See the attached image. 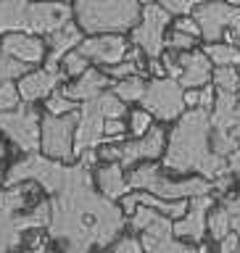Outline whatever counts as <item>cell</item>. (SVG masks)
<instances>
[{
  "label": "cell",
  "instance_id": "31",
  "mask_svg": "<svg viewBox=\"0 0 240 253\" xmlns=\"http://www.w3.org/2000/svg\"><path fill=\"white\" fill-rule=\"evenodd\" d=\"M27 63H21V61H16L11 58V55H5L3 50H0V82H5V79H16V77H21V74H27Z\"/></svg>",
  "mask_w": 240,
  "mask_h": 253
},
{
  "label": "cell",
  "instance_id": "35",
  "mask_svg": "<svg viewBox=\"0 0 240 253\" xmlns=\"http://www.w3.org/2000/svg\"><path fill=\"white\" fill-rule=\"evenodd\" d=\"M166 11L169 13H180V16H188L190 11H193L195 5H201V3H206V0H158Z\"/></svg>",
  "mask_w": 240,
  "mask_h": 253
},
{
  "label": "cell",
  "instance_id": "4",
  "mask_svg": "<svg viewBox=\"0 0 240 253\" xmlns=\"http://www.w3.org/2000/svg\"><path fill=\"white\" fill-rule=\"evenodd\" d=\"M82 169V161L79 164H71L66 166L58 158H50V156H40L37 150L35 153H27V158L16 161L5 174V185H19V182H37L43 190L48 193H58L61 187H66L71 179L79 174Z\"/></svg>",
  "mask_w": 240,
  "mask_h": 253
},
{
  "label": "cell",
  "instance_id": "42",
  "mask_svg": "<svg viewBox=\"0 0 240 253\" xmlns=\"http://www.w3.org/2000/svg\"><path fill=\"white\" fill-rule=\"evenodd\" d=\"M185 106H198V87H188L185 90Z\"/></svg>",
  "mask_w": 240,
  "mask_h": 253
},
{
  "label": "cell",
  "instance_id": "28",
  "mask_svg": "<svg viewBox=\"0 0 240 253\" xmlns=\"http://www.w3.org/2000/svg\"><path fill=\"white\" fill-rule=\"evenodd\" d=\"M45 108H48V114H71V111H79V106H77V100L74 98H69L66 92H63V87L58 90V87H55V90L48 95L45 98Z\"/></svg>",
  "mask_w": 240,
  "mask_h": 253
},
{
  "label": "cell",
  "instance_id": "3",
  "mask_svg": "<svg viewBox=\"0 0 240 253\" xmlns=\"http://www.w3.org/2000/svg\"><path fill=\"white\" fill-rule=\"evenodd\" d=\"M143 0H74V19L87 35H122L138 27Z\"/></svg>",
  "mask_w": 240,
  "mask_h": 253
},
{
  "label": "cell",
  "instance_id": "27",
  "mask_svg": "<svg viewBox=\"0 0 240 253\" xmlns=\"http://www.w3.org/2000/svg\"><path fill=\"white\" fill-rule=\"evenodd\" d=\"M145 87H148L145 79H143L140 74H132V77L119 79V82L114 84V92H116L124 103H135V100H140L143 95H145Z\"/></svg>",
  "mask_w": 240,
  "mask_h": 253
},
{
  "label": "cell",
  "instance_id": "12",
  "mask_svg": "<svg viewBox=\"0 0 240 253\" xmlns=\"http://www.w3.org/2000/svg\"><path fill=\"white\" fill-rule=\"evenodd\" d=\"M106 137V116L98 106V100H82L79 106V119H77V129H74V153H85L90 148H100Z\"/></svg>",
  "mask_w": 240,
  "mask_h": 253
},
{
  "label": "cell",
  "instance_id": "20",
  "mask_svg": "<svg viewBox=\"0 0 240 253\" xmlns=\"http://www.w3.org/2000/svg\"><path fill=\"white\" fill-rule=\"evenodd\" d=\"M45 42L50 45V53H48L45 66H58V63L63 61V55H66L69 50H74V47L82 42V29H79V24L69 21L66 27L45 35Z\"/></svg>",
  "mask_w": 240,
  "mask_h": 253
},
{
  "label": "cell",
  "instance_id": "44",
  "mask_svg": "<svg viewBox=\"0 0 240 253\" xmlns=\"http://www.w3.org/2000/svg\"><path fill=\"white\" fill-rule=\"evenodd\" d=\"M27 245H29V248H37V251H43V248H45V240H43V237H40V232H37L35 237H29V243H27Z\"/></svg>",
  "mask_w": 240,
  "mask_h": 253
},
{
  "label": "cell",
  "instance_id": "30",
  "mask_svg": "<svg viewBox=\"0 0 240 253\" xmlns=\"http://www.w3.org/2000/svg\"><path fill=\"white\" fill-rule=\"evenodd\" d=\"M63 74L66 77H79V74H85L87 69V63H90V58H87V55H82L79 50H69L66 55H63Z\"/></svg>",
  "mask_w": 240,
  "mask_h": 253
},
{
  "label": "cell",
  "instance_id": "47",
  "mask_svg": "<svg viewBox=\"0 0 240 253\" xmlns=\"http://www.w3.org/2000/svg\"><path fill=\"white\" fill-rule=\"evenodd\" d=\"M227 3H230V5H238V8H240V0H227Z\"/></svg>",
  "mask_w": 240,
  "mask_h": 253
},
{
  "label": "cell",
  "instance_id": "2",
  "mask_svg": "<svg viewBox=\"0 0 240 253\" xmlns=\"http://www.w3.org/2000/svg\"><path fill=\"white\" fill-rule=\"evenodd\" d=\"M164 169L174 174L198 171L206 179L230 174L227 156L214 153L211 148V114L206 108H190L177 119L164 148Z\"/></svg>",
  "mask_w": 240,
  "mask_h": 253
},
{
  "label": "cell",
  "instance_id": "49",
  "mask_svg": "<svg viewBox=\"0 0 240 253\" xmlns=\"http://www.w3.org/2000/svg\"><path fill=\"white\" fill-rule=\"evenodd\" d=\"M143 3H150V0H143Z\"/></svg>",
  "mask_w": 240,
  "mask_h": 253
},
{
  "label": "cell",
  "instance_id": "11",
  "mask_svg": "<svg viewBox=\"0 0 240 253\" xmlns=\"http://www.w3.org/2000/svg\"><path fill=\"white\" fill-rule=\"evenodd\" d=\"M193 19L201 27V37L206 42H217L233 27V21L240 19V8L225 3V0H206L193 8Z\"/></svg>",
  "mask_w": 240,
  "mask_h": 253
},
{
  "label": "cell",
  "instance_id": "45",
  "mask_svg": "<svg viewBox=\"0 0 240 253\" xmlns=\"http://www.w3.org/2000/svg\"><path fill=\"white\" fill-rule=\"evenodd\" d=\"M233 134L238 137V142H240V103H238V111H235V124H233Z\"/></svg>",
  "mask_w": 240,
  "mask_h": 253
},
{
  "label": "cell",
  "instance_id": "18",
  "mask_svg": "<svg viewBox=\"0 0 240 253\" xmlns=\"http://www.w3.org/2000/svg\"><path fill=\"white\" fill-rule=\"evenodd\" d=\"M63 74L58 71V66H45V69H37V71H27V74L19 77V92H21V100L27 103H35V100H43L48 98L55 87L61 84Z\"/></svg>",
  "mask_w": 240,
  "mask_h": 253
},
{
  "label": "cell",
  "instance_id": "10",
  "mask_svg": "<svg viewBox=\"0 0 240 253\" xmlns=\"http://www.w3.org/2000/svg\"><path fill=\"white\" fill-rule=\"evenodd\" d=\"M172 21V13L161 3H145L143 5L140 24L132 29V42L140 47L148 58H161L166 47V24Z\"/></svg>",
  "mask_w": 240,
  "mask_h": 253
},
{
  "label": "cell",
  "instance_id": "1",
  "mask_svg": "<svg viewBox=\"0 0 240 253\" xmlns=\"http://www.w3.org/2000/svg\"><path fill=\"white\" fill-rule=\"evenodd\" d=\"M122 229L124 209H119L108 195L93 190V171L87 164H82L77 177L50 198L48 237L63 251L85 253L90 248H108Z\"/></svg>",
  "mask_w": 240,
  "mask_h": 253
},
{
  "label": "cell",
  "instance_id": "23",
  "mask_svg": "<svg viewBox=\"0 0 240 253\" xmlns=\"http://www.w3.org/2000/svg\"><path fill=\"white\" fill-rule=\"evenodd\" d=\"M238 103H240L238 92H233V90H217L214 114H211V129L214 132H233Z\"/></svg>",
  "mask_w": 240,
  "mask_h": 253
},
{
  "label": "cell",
  "instance_id": "26",
  "mask_svg": "<svg viewBox=\"0 0 240 253\" xmlns=\"http://www.w3.org/2000/svg\"><path fill=\"white\" fill-rule=\"evenodd\" d=\"M206 232L211 235L214 243H219L227 232H233V219H230V211L225 206H217V209L209 213V219H206Z\"/></svg>",
  "mask_w": 240,
  "mask_h": 253
},
{
  "label": "cell",
  "instance_id": "22",
  "mask_svg": "<svg viewBox=\"0 0 240 253\" xmlns=\"http://www.w3.org/2000/svg\"><path fill=\"white\" fill-rule=\"evenodd\" d=\"M108 84H111L108 74H103V71H98V69H87L85 74H79L71 84L63 87V92H66L69 98H74L77 103H82V100H90L98 92H103Z\"/></svg>",
  "mask_w": 240,
  "mask_h": 253
},
{
  "label": "cell",
  "instance_id": "14",
  "mask_svg": "<svg viewBox=\"0 0 240 253\" xmlns=\"http://www.w3.org/2000/svg\"><path fill=\"white\" fill-rule=\"evenodd\" d=\"M164 129L161 126H150L145 134H140V137L135 140H127V142H119V164L124 166V169H130L135 166L138 161H148V158H158L164 156Z\"/></svg>",
  "mask_w": 240,
  "mask_h": 253
},
{
  "label": "cell",
  "instance_id": "16",
  "mask_svg": "<svg viewBox=\"0 0 240 253\" xmlns=\"http://www.w3.org/2000/svg\"><path fill=\"white\" fill-rule=\"evenodd\" d=\"M77 50L100 66H114V63L124 61L127 40L122 35H90L77 45Z\"/></svg>",
  "mask_w": 240,
  "mask_h": 253
},
{
  "label": "cell",
  "instance_id": "17",
  "mask_svg": "<svg viewBox=\"0 0 240 253\" xmlns=\"http://www.w3.org/2000/svg\"><path fill=\"white\" fill-rule=\"evenodd\" d=\"M0 50L27 66H35L45 58V40H40V35H32V32H8L3 35Z\"/></svg>",
  "mask_w": 240,
  "mask_h": 253
},
{
  "label": "cell",
  "instance_id": "33",
  "mask_svg": "<svg viewBox=\"0 0 240 253\" xmlns=\"http://www.w3.org/2000/svg\"><path fill=\"white\" fill-rule=\"evenodd\" d=\"M150 126H153V114H150V111L140 108V111H132L130 114V132L135 134V137L145 134Z\"/></svg>",
  "mask_w": 240,
  "mask_h": 253
},
{
  "label": "cell",
  "instance_id": "46",
  "mask_svg": "<svg viewBox=\"0 0 240 253\" xmlns=\"http://www.w3.org/2000/svg\"><path fill=\"white\" fill-rule=\"evenodd\" d=\"M3 156H5V148H3V142H0V161H3Z\"/></svg>",
  "mask_w": 240,
  "mask_h": 253
},
{
  "label": "cell",
  "instance_id": "8",
  "mask_svg": "<svg viewBox=\"0 0 240 253\" xmlns=\"http://www.w3.org/2000/svg\"><path fill=\"white\" fill-rule=\"evenodd\" d=\"M50 221V201H40L32 211H13L0 203V251H13L24 243L27 229H43Z\"/></svg>",
  "mask_w": 240,
  "mask_h": 253
},
{
  "label": "cell",
  "instance_id": "50",
  "mask_svg": "<svg viewBox=\"0 0 240 253\" xmlns=\"http://www.w3.org/2000/svg\"><path fill=\"white\" fill-rule=\"evenodd\" d=\"M238 251H240V245H238Z\"/></svg>",
  "mask_w": 240,
  "mask_h": 253
},
{
  "label": "cell",
  "instance_id": "32",
  "mask_svg": "<svg viewBox=\"0 0 240 253\" xmlns=\"http://www.w3.org/2000/svg\"><path fill=\"white\" fill-rule=\"evenodd\" d=\"M16 106H21L19 84H13L11 79H5V82H0V111H11Z\"/></svg>",
  "mask_w": 240,
  "mask_h": 253
},
{
  "label": "cell",
  "instance_id": "43",
  "mask_svg": "<svg viewBox=\"0 0 240 253\" xmlns=\"http://www.w3.org/2000/svg\"><path fill=\"white\" fill-rule=\"evenodd\" d=\"M150 74H153V77H164L166 74L164 63H158V58H150Z\"/></svg>",
  "mask_w": 240,
  "mask_h": 253
},
{
  "label": "cell",
  "instance_id": "34",
  "mask_svg": "<svg viewBox=\"0 0 240 253\" xmlns=\"http://www.w3.org/2000/svg\"><path fill=\"white\" fill-rule=\"evenodd\" d=\"M195 42H198V37L188 35V32L174 29V32H172V37L166 40V47H172V50H193V45H195Z\"/></svg>",
  "mask_w": 240,
  "mask_h": 253
},
{
  "label": "cell",
  "instance_id": "6",
  "mask_svg": "<svg viewBox=\"0 0 240 253\" xmlns=\"http://www.w3.org/2000/svg\"><path fill=\"white\" fill-rule=\"evenodd\" d=\"M0 132L24 153L40 150V132H43V116L40 111L27 103L11 111H0Z\"/></svg>",
  "mask_w": 240,
  "mask_h": 253
},
{
  "label": "cell",
  "instance_id": "48",
  "mask_svg": "<svg viewBox=\"0 0 240 253\" xmlns=\"http://www.w3.org/2000/svg\"><path fill=\"white\" fill-rule=\"evenodd\" d=\"M233 174H238V177H240V166H238V169H235V171H233Z\"/></svg>",
  "mask_w": 240,
  "mask_h": 253
},
{
  "label": "cell",
  "instance_id": "7",
  "mask_svg": "<svg viewBox=\"0 0 240 253\" xmlns=\"http://www.w3.org/2000/svg\"><path fill=\"white\" fill-rule=\"evenodd\" d=\"M79 111L71 114H45L43 132H40V150L50 158H58L63 164L74 161V129H77Z\"/></svg>",
  "mask_w": 240,
  "mask_h": 253
},
{
  "label": "cell",
  "instance_id": "9",
  "mask_svg": "<svg viewBox=\"0 0 240 253\" xmlns=\"http://www.w3.org/2000/svg\"><path fill=\"white\" fill-rule=\"evenodd\" d=\"M140 103L161 122H177L185 114V87L180 84V79L156 77L153 82H148Z\"/></svg>",
  "mask_w": 240,
  "mask_h": 253
},
{
  "label": "cell",
  "instance_id": "5",
  "mask_svg": "<svg viewBox=\"0 0 240 253\" xmlns=\"http://www.w3.org/2000/svg\"><path fill=\"white\" fill-rule=\"evenodd\" d=\"M127 179H130L132 190H148V193L169 198V201L193 198V195H206V193H211V190H214V179L195 177V179H180V182H174V179L166 177V174H161V169L153 166V164L135 166Z\"/></svg>",
  "mask_w": 240,
  "mask_h": 253
},
{
  "label": "cell",
  "instance_id": "40",
  "mask_svg": "<svg viewBox=\"0 0 240 253\" xmlns=\"http://www.w3.org/2000/svg\"><path fill=\"white\" fill-rule=\"evenodd\" d=\"M174 29L188 32V35H193V37H201V27H198V21H195V19H190V16H182Z\"/></svg>",
  "mask_w": 240,
  "mask_h": 253
},
{
  "label": "cell",
  "instance_id": "24",
  "mask_svg": "<svg viewBox=\"0 0 240 253\" xmlns=\"http://www.w3.org/2000/svg\"><path fill=\"white\" fill-rule=\"evenodd\" d=\"M29 0H0V37L8 32H27Z\"/></svg>",
  "mask_w": 240,
  "mask_h": 253
},
{
  "label": "cell",
  "instance_id": "13",
  "mask_svg": "<svg viewBox=\"0 0 240 253\" xmlns=\"http://www.w3.org/2000/svg\"><path fill=\"white\" fill-rule=\"evenodd\" d=\"M74 16V8L69 3H61V0H29L27 8V21L32 35H50V32L66 27Z\"/></svg>",
  "mask_w": 240,
  "mask_h": 253
},
{
  "label": "cell",
  "instance_id": "19",
  "mask_svg": "<svg viewBox=\"0 0 240 253\" xmlns=\"http://www.w3.org/2000/svg\"><path fill=\"white\" fill-rule=\"evenodd\" d=\"M180 66H182V74H180V84L185 87H203L211 82V58L206 55L203 50H180Z\"/></svg>",
  "mask_w": 240,
  "mask_h": 253
},
{
  "label": "cell",
  "instance_id": "21",
  "mask_svg": "<svg viewBox=\"0 0 240 253\" xmlns=\"http://www.w3.org/2000/svg\"><path fill=\"white\" fill-rule=\"evenodd\" d=\"M95 179H98V187L103 195H108L111 201H122L127 195V190H132L130 179L124 177V166L119 161H108L98 166V171H95Z\"/></svg>",
  "mask_w": 240,
  "mask_h": 253
},
{
  "label": "cell",
  "instance_id": "38",
  "mask_svg": "<svg viewBox=\"0 0 240 253\" xmlns=\"http://www.w3.org/2000/svg\"><path fill=\"white\" fill-rule=\"evenodd\" d=\"M214 100H217V87H214V84L198 87V106L206 108V111H211L214 108Z\"/></svg>",
  "mask_w": 240,
  "mask_h": 253
},
{
  "label": "cell",
  "instance_id": "36",
  "mask_svg": "<svg viewBox=\"0 0 240 253\" xmlns=\"http://www.w3.org/2000/svg\"><path fill=\"white\" fill-rule=\"evenodd\" d=\"M106 71H108V77H111V79H124V77H132V74H138V61L124 58V61L114 63V66H106Z\"/></svg>",
  "mask_w": 240,
  "mask_h": 253
},
{
  "label": "cell",
  "instance_id": "15",
  "mask_svg": "<svg viewBox=\"0 0 240 253\" xmlns=\"http://www.w3.org/2000/svg\"><path fill=\"white\" fill-rule=\"evenodd\" d=\"M209 209H214L211 193L193 195V198H190V206H188L185 216L174 219V235H177V237H185V240L201 243L203 235H206V219H209Z\"/></svg>",
  "mask_w": 240,
  "mask_h": 253
},
{
  "label": "cell",
  "instance_id": "25",
  "mask_svg": "<svg viewBox=\"0 0 240 253\" xmlns=\"http://www.w3.org/2000/svg\"><path fill=\"white\" fill-rule=\"evenodd\" d=\"M203 53L217 66H235V63H240V47L233 42H206Z\"/></svg>",
  "mask_w": 240,
  "mask_h": 253
},
{
  "label": "cell",
  "instance_id": "37",
  "mask_svg": "<svg viewBox=\"0 0 240 253\" xmlns=\"http://www.w3.org/2000/svg\"><path fill=\"white\" fill-rule=\"evenodd\" d=\"M114 251L116 253H140L143 251V240H138L135 235H124L114 240Z\"/></svg>",
  "mask_w": 240,
  "mask_h": 253
},
{
  "label": "cell",
  "instance_id": "39",
  "mask_svg": "<svg viewBox=\"0 0 240 253\" xmlns=\"http://www.w3.org/2000/svg\"><path fill=\"white\" fill-rule=\"evenodd\" d=\"M217 245H219V251H222V253H233V251H238V245H240V235L233 229V232H227Z\"/></svg>",
  "mask_w": 240,
  "mask_h": 253
},
{
  "label": "cell",
  "instance_id": "41",
  "mask_svg": "<svg viewBox=\"0 0 240 253\" xmlns=\"http://www.w3.org/2000/svg\"><path fill=\"white\" fill-rule=\"evenodd\" d=\"M225 37H227V42H233V45H238V47H240V19H235V21H233V27H230V29L225 32Z\"/></svg>",
  "mask_w": 240,
  "mask_h": 253
},
{
  "label": "cell",
  "instance_id": "29",
  "mask_svg": "<svg viewBox=\"0 0 240 253\" xmlns=\"http://www.w3.org/2000/svg\"><path fill=\"white\" fill-rule=\"evenodd\" d=\"M211 79H214V84H217L219 90L238 92V87H240V71L235 66H217V71L211 74Z\"/></svg>",
  "mask_w": 240,
  "mask_h": 253
}]
</instances>
